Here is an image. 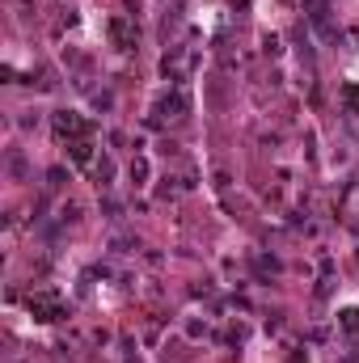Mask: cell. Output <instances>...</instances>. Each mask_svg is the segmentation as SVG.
I'll use <instances>...</instances> for the list:
<instances>
[{
	"mask_svg": "<svg viewBox=\"0 0 359 363\" xmlns=\"http://www.w3.org/2000/svg\"><path fill=\"white\" fill-rule=\"evenodd\" d=\"M30 313H34V321H60L64 317V300L56 292H34L30 296Z\"/></svg>",
	"mask_w": 359,
	"mask_h": 363,
	"instance_id": "cell-1",
	"label": "cell"
},
{
	"mask_svg": "<svg viewBox=\"0 0 359 363\" xmlns=\"http://www.w3.org/2000/svg\"><path fill=\"white\" fill-rule=\"evenodd\" d=\"M190 64H194V56H186V47H174L161 68H165V76H169L174 85H186V81H190Z\"/></svg>",
	"mask_w": 359,
	"mask_h": 363,
	"instance_id": "cell-2",
	"label": "cell"
},
{
	"mask_svg": "<svg viewBox=\"0 0 359 363\" xmlns=\"http://www.w3.org/2000/svg\"><path fill=\"white\" fill-rule=\"evenodd\" d=\"M56 131L60 140H89V123L76 110H56Z\"/></svg>",
	"mask_w": 359,
	"mask_h": 363,
	"instance_id": "cell-3",
	"label": "cell"
},
{
	"mask_svg": "<svg viewBox=\"0 0 359 363\" xmlns=\"http://www.w3.org/2000/svg\"><path fill=\"white\" fill-rule=\"evenodd\" d=\"M110 38H115L119 51H131V47L140 42V26H135L131 17H115V22H110Z\"/></svg>",
	"mask_w": 359,
	"mask_h": 363,
	"instance_id": "cell-4",
	"label": "cell"
},
{
	"mask_svg": "<svg viewBox=\"0 0 359 363\" xmlns=\"http://www.w3.org/2000/svg\"><path fill=\"white\" fill-rule=\"evenodd\" d=\"M186 106H190V101H186V93H182V89L165 93V97L157 101V123H165V119H182V115H186Z\"/></svg>",
	"mask_w": 359,
	"mask_h": 363,
	"instance_id": "cell-5",
	"label": "cell"
},
{
	"mask_svg": "<svg viewBox=\"0 0 359 363\" xmlns=\"http://www.w3.org/2000/svg\"><path fill=\"white\" fill-rule=\"evenodd\" d=\"M338 330L359 342V308H342V313H338Z\"/></svg>",
	"mask_w": 359,
	"mask_h": 363,
	"instance_id": "cell-6",
	"label": "cell"
},
{
	"mask_svg": "<svg viewBox=\"0 0 359 363\" xmlns=\"http://www.w3.org/2000/svg\"><path fill=\"white\" fill-rule=\"evenodd\" d=\"M68 152H72V161H76V165H89V161H93V140H72Z\"/></svg>",
	"mask_w": 359,
	"mask_h": 363,
	"instance_id": "cell-7",
	"label": "cell"
},
{
	"mask_svg": "<svg viewBox=\"0 0 359 363\" xmlns=\"http://www.w3.org/2000/svg\"><path fill=\"white\" fill-rule=\"evenodd\" d=\"M93 174L101 178V186H106V182L115 178V165H110V161H97V165H93Z\"/></svg>",
	"mask_w": 359,
	"mask_h": 363,
	"instance_id": "cell-8",
	"label": "cell"
},
{
	"mask_svg": "<svg viewBox=\"0 0 359 363\" xmlns=\"http://www.w3.org/2000/svg\"><path fill=\"white\" fill-rule=\"evenodd\" d=\"M131 178H135V186L148 178V161H144V157H135V161H131Z\"/></svg>",
	"mask_w": 359,
	"mask_h": 363,
	"instance_id": "cell-9",
	"label": "cell"
},
{
	"mask_svg": "<svg viewBox=\"0 0 359 363\" xmlns=\"http://www.w3.org/2000/svg\"><path fill=\"white\" fill-rule=\"evenodd\" d=\"M342 93H347V101H351V106H359V85H347Z\"/></svg>",
	"mask_w": 359,
	"mask_h": 363,
	"instance_id": "cell-10",
	"label": "cell"
}]
</instances>
